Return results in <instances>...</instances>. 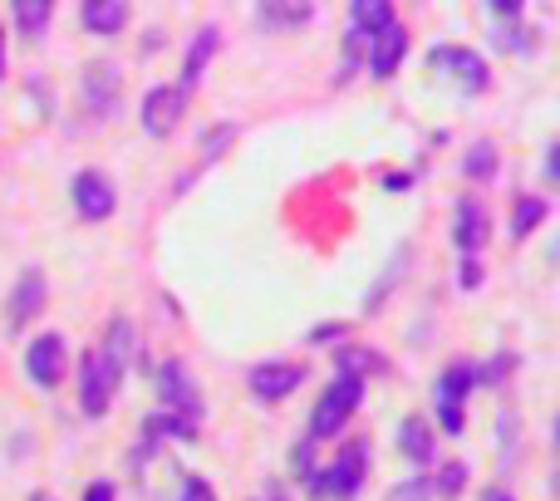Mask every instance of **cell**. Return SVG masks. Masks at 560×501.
I'll return each instance as SVG.
<instances>
[{
    "label": "cell",
    "instance_id": "obj_35",
    "mask_svg": "<svg viewBox=\"0 0 560 501\" xmlns=\"http://www.w3.org/2000/svg\"><path fill=\"white\" fill-rule=\"evenodd\" d=\"M408 182H413L408 172H403V177H398V172H393V177H384V187H389V192H398V187H408Z\"/></svg>",
    "mask_w": 560,
    "mask_h": 501
},
{
    "label": "cell",
    "instance_id": "obj_5",
    "mask_svg": "<svg viewBox=\"0 0 560 501\" xmlns=\"http://www.w3.org/2000/svg\"><path fill=\"white\" fill-rule=\"evenodd\" d=\"M158 398H163V413H177V418H202V393L192 384V374H187V364L182 359H163V369H158Z\"/></svg>",
    "mask_w": 560,
    "mask_h": 501
},
{
    "label": "cell",
    "instance_id": "obj_8",
    "mask_svg": "<svg viewBox=\"0 0 560 501\" xmlns=\"http://www.w3.org/2000/svg\"><path fill=\"white\" fill-rule=\"evenodd\" d=\"M69 192H74V207H79L84 222H104V217H113V207H118V192H113V182L99 167H84Z\"/></svg>",
    "mask_w": 560,
    "mask_h": 501
},
{
    "label": "cell",
    "instance_id": "obj_11",
    "mask_svg": "<svg viewBox=\"0 0 560 501\" xmlns=\"http://www.w3.org/2000/svg\"><path fill=\"white\" fill-rule=\"evenodd\" d=\"M369 74L374 79H393V69L403 64V55H408V30L393 20V25H384L379 35H369Z\"/></svg>",
    "mask_w": 560,
    "mask_h": 501
},
{
    "label": "cell",
    "instance_id": "obj_29",
    "mask_svg": "<svg viewBox=\"0 0 560 501\" xmlns=\"http://www.w3.org/2000/svg\"><path fill=\"white\" fill-rule=\"evenodd\" d=\"M487 10H492L497 20H521V10H526V5H521V0H492Z\"/></svg>",
    "mask_w": 560,
    "mask_h": 501
},
{
    "label": "cell",
    "instance_id": "obj_34",
    "mask_svg": "<svg viewBox=\"0 0 560 501\" xmlns=\"http://www.w3.org/2000/svg\"><path fill=\"white\" fill-rule=\"evenodd\" d=\"M339 334H344V325H339V320H330L325 330H315V334H310V344H325V339H339Z\"/></svg>",
    "mask_w": 560,
    "mask_h": 501
},
{
    "label": "cell",
    "instance_id": "obj_1",
    "mask_svg": "<svg viewBox=\"0 0 560 501\" xmlns=\"http://www.w3.org/2000/svg\"><path fill=\"white\" fill-rule=\"evenodd\" d=\"M364 477H369V438H349L325 472H310V492H315L320 501L325 497L349 501L354 492H359Z\"/></svg>",
    "mask_w": 560,
    "mask_h": 501
},
{
    "label": "cell",
    "instance_id": "obj_37",
    "mask_svg": "<svg viewBox=\"0 0 560 501\" xmlns=\"http://www.w3.org/2000/svg\"><path fill=\"white\" fill-rule=\"evenodd\" d=\"M266 501H290V497L280 492V482H271V492H266Z\"/></svg>",
    "mask_w": 560,
    "mask_h": 501
},
{
    "label": "cell",
    "instance_id": "obj_17",
    "mask_svg": "<svg viewBox=\"0 0 560 501\" xmlns=\"http://www.w3.org/2000/svg\"><path fill=\"white\" fill-rule=\"evenodd\" d=\"M398 452L403 457H413V462H433V428L423 423V418H403L398 423Z\"/></svg>",
    "mask_w": 560,
    "mask_h": 501
},
{
    "label": "cell",
    "instance_id": "obj_23",
    "mask_svg": "<svg viewBox=\"0 0 560 501\" xmlns=\"http://www.w3.org/2000/svg\"><path fill=\"white\" fill-rule=\"evenodd\" d=\"M374 369H384V354H374V349H344L339 354V374H349V379H364Z\"/></svg>",
    "mask_w": 560,
    "mask_h": 501
},
{
    "label": "cell",
    "instance_id": "obj_30",
    "mask_svg": "<svg viewBox=\"0 0 560 501\" xmlns=\"http://www.w3.org/2000/svg\"><path fill=\"white\" fill-rule=\"evenodd\" d=\"M482 285V266H477V256H462V290H477Z\"/></svg>",
    "mask_w": 560,
    "mask_h": 501
},
{
    "label": "cell",
    "instance_id": "obj_21",
    "mask_svg": "<svg viewBox=\"0 0 560 501\" xmlns=\"http://www.w3.org/2000/svg\"><path fill=\"white\" fill-rule=\"evenodd\" d=\"M10 15H15V25H20L25 35H40V30L50 25V15H55V10H50V0H15V5H10Z\"/></svg>",
    "mask_w": 560,
    "mask_h": 501
},
{
    "label": "cell",
    "instance_id": "obj_18",
    "mask_svg": "<svg viewBox=\"0 0 560 501\" xmlns=\"http://www.w3.org/2000/svg\"><path fill=\"white\" fill-rule=\"evenodd\" d=\"M546 212H551V207H546V197H536V192H521V197L511 202V236H516V241H526L536 226L546 222Z\"/></svg>",
    "mask_w": 560,
    "mask_h": 501
},
{
    "label": "cell",
    "instance_id": "obj_20",
    "mask_svg": "<svg viewBox=\"0 0 560 501\" xmlns=\"http://www.w3.org/2000/svg\"><path fill=\"white\" fill-rule=\"evenodd\" d=\"M143 433H148V443H158V438H182V443H192V438H197V423H192V418H177V413H153V418L143 423Z\"/></svg>",
    "mask_w": 560,
    "mask_h": 501
},
{
    "label": "cell",
    "instance_id": "obj_33",
    "mask_svg": "<svg viewBox=\"0 0 560 501\" xmlns=\"http://www.w3.org/2000/svg\"><path fill=\"white\" fill-rule=\"evenodd\" d=\"M84 501H113V482H89Z\"/></svg>",
    "mask_w": 560,
    "mask_h": 501
},
{
    "label": "cell",
    "instance_id": "obj_27",
    "mask_svg": "<svg viewBox=\"0 0 560 501\" xmlns=\"http://www.w3.org/2000/svg\"><path fill=\"white\" fill-rule=\"evenodd\" d=\"M389 501H433V477H408L403 487H393Z\"/></svg>",
    "mask_w": 560,
    "mask_h": 501
},
{
    "label": "cell",
    "instance_id": "obj_24",
    "mask_svg": "<svg viewBox=\"0 0 560 501\" xmlns=\"http://www.w3.org/2000/svg\"><path fill=\"white\" fill-rule=\"evenodd\" d=\"M462 487H467V462H448V467L433 477V497H443V501L462 497Z\"/></svg>",
    "mask_w": 560,
    "mask_h": 501
},
{
    "label": "cell",
    "instance_id": "obj_15",
    "mask_svg": "<svg viewBox=\"0 0 560 501\" xmlns=\"http://www.w3.org/2000/svg\"><path fill=\"white\" fill-rule=\"evenodd\" d=\"M79 20H84V30H94V35H118V30L128 25V5H123V0H84V5H79Z\"/></svg>",
    "mask_w": 560,
    "mask_h": 501
},
{
    "label": "cell",
    "instance_id": "obj_22",
    "mask_svg": "<svg viewBox=\"0 0 560 501\" xmlns=\"http://www.w3.org/2000/svg\"><path fill=\"white\" fill-rule=\"evenodd\" d=\"M133 349H138V339H133V325H128V320H113V325H109V344H104V354H109L113 364L123 369V364L133 359Z\"/></svg>",
    "mask_w": 560,
    "mask_h": 501
},
{
    "label": "cell",
    "instance_id": "obj_28",
    "mask_svg": "<svg viewBox=\"0 0 560 501\" xmlns=\"http://www.w3.org/2000/svg\"><path fill=\"white\" fill-rule=\"evenodd\" d=\"M177 501H217V492H212V482H207V477H182Z\"/></svg>",
    "mask_w": 560,
    "mask_h": 501
},
{
    "label": "cell",
    "instance_id": "obj_31",
    "mask_svg": "<svg viewBox=\"0 0 560 501\" xmlns=\"http://www.w3.org/2000/svg\"><path fill=\"white\" fill-rule=\"evenodd\" d=\"M502 45H511V55H526L531 35H526V30H502Z\"/></svg>",
    "mask_w": 560,
    "mask_h": 501
},
{
    "label": "cell",
    "instance_id": "obj_12",
    "mask_svg": "<svg viewBox=\"0 0 560 501\" xmlns=\"http://www.w3.org/2000/svg\"><path fill=\"white\" fill-rule=\"evenodd\" d=\"M487 236H492V217H487V207H482V202H472V197H462V202H457V226H452L457 251H462V256H477V251L487 246Z\"/></svg>",
    "mask_w": 560,
    "mask_h": 501
},
{
    "label": "cell",
    "instance_id": "obj_9",
    "mask_svg": "<svg viewBox=\"0 0 560 501\" xmlns=\"http://www.w3.org/2000/svg\"><path fill=\"white\" fill-rule=\"evenodd\" d=\"M433 69L457 74V84H462L467 94H487V84H492V69L482 64V55H472V50H462V45H438V50H433Z\"/></svg>",
    "mask_w": 560,
    "mask_h": 501
},
{
    "label": "cell",
    "instance_id": "obj_36",
    "mask_svg": "<svg viewBox=\"0 0 560 501\" xmlns=\"http://www.w3.org/2000/svg\"><path fill=\"white\" fill-rule=\"evenodd\" d=\"M482 501H511V497H506L502 487H492V492H482Z\"/></svg>",
    "mask_w": 560,
    "mask_h": 501
},
{
    "label": "cell",
    "instance_id": "obj_3",
    "mask_svg": "<svg viewBox=\"0 0 560 501\" xmlns=\"http://www.w3.org/2000/svg\"><path fill=\"white\" fill-rule=\"evenodd\" d=\"M364 403V379H349V374H339L330 389L320 393V403H315V413H310V438H335L339 428L349 423V413Z\"/></svg>",
    "mask_w": 560,
    "mask_h": 501
},
{
    "label": "cell",
    "instance_id": "obj_10",
    "mask_svg": "<svg viewBox=\"0 0 560 501\" xmlns=\"http://www.w3.org/2000/svg\"><path fill=\"white\" fill-rule=\"evenodd\" d=\"M246 384L256 398H266V403H276L285 393H295L305 384V364H290V359H266V364H256L251 374H246Z\"/></svg>",
    "mask_w": 560,
    "mask_h": 501
},
{
    "label": "cell",
    "instance_id": "obj_14",
    "mask_svg": "<svg viewBox=\"0 0 560 501\" xmlns=\"http://www.w3.org/2000/svg\"><path fill=\"white\" fill-rule=\"evenodd\" d=\"M217 45H222V30H217V25H202V30L192 35V45H187V64H182V79H177V84H182L187 94H192V84L202 79L207 59L217 55Z\"/></svg>",
    "mask_w": 560,
    "mask_h": 501
},
{
    "label": "cell",
    "instance_id": "obj_13",
    "mask_svg": "<svg viewBox=\"0 0 560 501\" xmlns=\"http://www.w3.org/2000/svg\"><path fill=\"white\" fill-rule=\"evenodd\" d=\"M40 305H45V276L40 271H25V276L15 280V290H10V305H5L10 330H25L40 315Z\"/></svg>",
    "mask_w": 560,
    "mask_h": 501
},
{
    "label": "cell",
    "instance_id": "obj_7",
    "mask_svg": "<svg viewBox=\"0 0 560 501\" xmlns=\"http://www.w3.org/2000/svg\"><path fill=\"white\" fill-rule=\"evenodd\" d=\"M182 113H187V89L182 84H153L143 94V128L153 138H168L172 128L182 123Z\"/></svg>",
    "mask_w": 560,
    "mask_h": 501
},
{
    "label": "cell",
    "instance_id": "obj_19",
    "mask_svg": "<svg viewBox=\"0 0 560 501\" xmlns=\"http://www.w3.org/2000/svg\"><path fill=\"white\" fill-rule=\"evenodd\" d=\"M497 163H502V148H497L492 138H477V143L467 148V158H462V172H467L472 182H487V177H497Z\"/></svg>",
    "mask_w": 560,
    "mask_h": 501
},
{
    "label": "cell",
    "instance_id": "obj_2",
    "mask_svg": "<svg viewBox=\"0 0 560 501\" xmlns=\"http://www.w3.org/2000/svg\"><path fill=\"white\" fill-rule=\"evenodd\" d=\"M118 379H123V369L113 364L109 354H104V349H89L84 364H79V408H84L89 418H104L113 393H118Z\"/></svg>",
    "mask_w": 560,
    "mask_h": 501
},
{
    "label": "cell",
    "instance_id": "obj_38",
    "mask_svg": "<svg viewBox=\"0 0 560 501\" xmlns=\"http://www.w3.org/2000/svg\"><path fill=\"white\" fill-rule=\"evenodd\" d=\"M0 74H5V50H0Z\"/></svg>",
    "mask_w": 560,
    "mask_h": 501
},
{
    "label": "cell",
    "instance_id": "obj_16",
    "mask_svg": "<svg viewBox=\"0 0 560 501\" xmlns=\"http://www.w3.org/2000/svg\"><path fill=\"white\" fill-rule=\"evenodd\" d=\"M393 20H398V15H393L389 0H354V5H349V30H359L364 40L379 35V30L393 25Z\"/></svg>",
    "mask_w": 560,
    "mask_h": 501
},
{
    "label": "cell",
    "instance_id": "obj_25",
    "mask_svg": "<svg viewBox=\"0 0 560 501\" xmlns=\"http://www.w3.org/2000/svg\"><path fill=\"white\" fill-rule=\"evenodd\" d=\"M231 143H236V123H217L212 138H202V163H217Z\"/></svg>",
    "mask_w": 560,
    "mask_h": 501
},
{
    "label": "cell",
    "instance_id": "obj_26",
    "mask_svg": "<svg viewBox=\"0 0 560 501\" xmlns=\"http://www.w3.org/2000/svg\"><path fill=\"white\" fill-rule=\"evenodd\" d=\"M310 10H315V5H261V15H266L271 25H305Z\"/></svg>",
    "mask_w": 560,
    "mask_h": 501
},
{
    "label": "cell",
    "instance_id": "obj_6",
    "mask_svg": "<svg viewBox=\"0 0 560 501\" xmlns=\"http://www.w3.org/2000/svg\"><path fill=\"white\" fill-rule=\"evenodd\" d=\"M64 364H69V349H64V334L45 330L30 339V349H25V374H30V384L35 389H55L59 379H64Z\"/></svg>",
    "mask_w": 560,
    "mask_h": 501
},
{
    "label": "cell",
    "instance_id": "obj_32",
    "mask_svg": "<svg viewBox=\"0 0 560 501\" xmlns=\"http://www.w3.org/2000/svg\"><path fill=\"white\" fill-rule=\"evenodd\" d=\"M546 182H560V148H546Z\"/></svg>",
    "mask_w": 560,
    "mask_h": 501
},
{
    "label": "cell",
    "instance_id": "obj_4",
    "mask_svg": "<svg viewBox=\"0 0 560 501\" xmlns=\"http://www.w3.org/2000/svg\"><path fill=\"white\" fill-rule=\"evenodd\" d=\"M472 384H477V364L472 359H452L448 369L438 374V384H433V408H438V418H443V428L452 438L462 433V398L472 393Z\"/></svg>",
    "mask_w": 560,
    "mask_h": 501
}]
</instances>
